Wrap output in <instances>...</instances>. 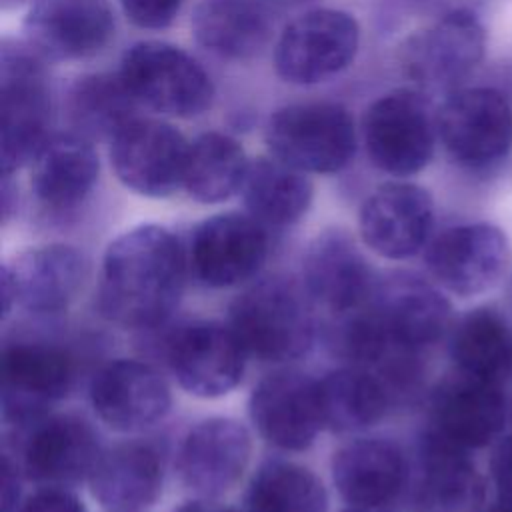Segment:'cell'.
<instances>
[{"label": "cell", "instance_id": "cell-1", "mask_svg": "<svg viewBox=\"0 0 512 512\" xmlns=\"http://www.w3.org/2000/svg\"><path fill=\"white\" fill-rule=\"evenodd\" d=\"M188 274L178 236L160 224H138L112 238L102 254L96 310L120 328H156L178 308Z\"/></svg>", "mask_w": 512, "mask_h": 512}, {"label": "cell", "instance_id": "cell-2", "mask_svg": "<svg viewBox=\"0 0 512 512\" xmlns=\"http://www.w3.org/2000/svg\"><path fill=\"white\" fill-rule=\"evenodd\" d=\"M316 304L304 284L274 274L250 284L230 304L228 324L248 356L286 364L308 354L316 338Z\"/></svg>", "mask_w": 512, "mask_h": 512}, {"label": "cell", "instance_id": "cell-3", "mask_svg": "<svg viewBox=\"0 0 512 512\" xmlns=\"http://www.w3.org/2000/svg\"><path fill=\"white\" fill-rule=\"evenodd\" d=\"M44 58L26 42H0V164L16 174L52 136L54 100Z\"/></svg>", "mask_w": 512, "mask_h": 512}, {"label": "cell", "instance_id": "cell-4", "mask_svg": "<svg viewBox=\"0 0 512 512\" xmlns=\"http://www.w3.org/2000/svg\"><path fill=\"white\" fill-rule=\"evenodd\" d=\"M270 154L306 174H336L356 154L358 136L350 110L338 102L312 100L276 108L264 126Z\"/></svg>", "mask_w": 512, "mask_h": 512}, {"label": "cell", "instance_id": "cell-5", "mask_svg": "<svg viewBox=\"0 0 512 512\" xmlns=\"http://www.w3.org/2000/svg\"><path fill=\"white\" fill-rule=\"evenodd\" d=\"M436 132L454 164L484 174L512 150V102L494 86H462L444 96Z\"/></svg>", "mask_w": 512, "mask_h": 512}, {"label": "cell", "instance_id": "cell-6", "mask_svg": "<svg viewBox=\"0 0 512 512\" xmlns=\"http://www.w3.org/2000/svg\"><path fill=\"white\" fill-rule=\"evenodd\" d=\"M118 74L138 104L166 116L194 118L214 102L210 74L196 58L170 42L132 44L122 54Z\"/></svg>", "mask_w": 512, "mask_h": 512}, {"label": "cell", "instance_id": "cell-7", "mask_svg": "<svg viewBox=\"0 0 512 512\" xmlns=\"http://www.w3.org/2000/svg\"><path fill=\"white\" fill-rule=\"evenodd\" d=\"M486 52V28L472 6L436 16L400 46L404 74L424 94L448 96L480 66Z\"/></svg>", "mask_w": 512, "mask_h": 512}, {"label": "cell", "instance_id": "cell-8", "mask_svg": "<svg viewBox=\"0 0 512 512\" xmlns=\"http://www.w3.org/2000/svg\"><path fill=\"white\" fill-rule=\"evenodd\" d=\"M426 94L398 88L372 100L362 114L368 160L384 174L406 178L428 166L436 144V116Z\"/></svg>", "mask_w": 512, "mask_h": 512}, {"label": "cell", "instance_id": "cell-9", "mask_svg": "<svg viewBox=\"0 0 512 512\" xmlns=\"http://www.w3.org/2000/svg\"><path fill=\"white\" fill-rule=\"evenodd\" d=\"M360 48L358 20L338 8H312L286 24L274 46L276 74L296 86L320 84L346 70Z\"/></svg>", "mask_w": 512, "mask_h": 512}, {"label": "cell", "instance_id": "cell-10", "mask_svg": "<svg viewBox=\"0 0 512 512\" xmlns=\"http://www.w3.org/2000/svg\"><path fill=\"white\" fill-rule=\"evenodd\" d=\"M76 382V360L68 348L18 338L2 348V422L22 430L66 398Z\"/></svg>", "mask_w": 512, "mask_h": 512}, {"label": "cell", "instance_id": "cell-11", "mask_svg": "<svg viewBox=\"0 0 512 512\" xmlns=\"http://www.w3.org/2000/svg\"><path fill=\"white\" fill-rule=\"evenodd\" d=\"M90 276L86 254L70 244H42L22 250L2 264V318L14 306L50 316L70 308Z\"/></svg>", "mask_w": 512, "mask_h": 512}, {"label": "cell", "instance_id": "cell-12", "mask_svg": "<svg viewBox=\"0 0 512 512\" xmlns=\"http://www.w3.org/2000/svg\"><path fill=\"white\" fill-rule=\"evenodd\" d=\"M248 352L230 324L190 320L164 340V360L178 386L196 398H220L232 392L246 370Z\"/></svg>", "mask_w": 512, "mask_h": 512}, {"label": "cell", "instance_id": "cell-13", "mask_svg": "<svg viewBox=\"0 0 512 512\" xmlns=\"http://www.w3.org/2000/svg\"><path fill=\"white\" fill-rule=\"evenodd\" d=\"M366 306L394 350L426 354L452 330L448 298L414 272L378 274Z\"/></svg>", "mask_w": 512, "mask_h": 512}, {"label": "cell", "instance_id": "cell-14", "mask_svg": "<svg viewBox=\"0 0 512 512\" xmlns=\"http://www.w3.org/2000/svg\"><path fill=\"white\" fill-rule=\"evenodd\" d=\"M190 142L164 120L134 116L110 138V164L128 190L166 198L184 182Z\"/></svg>", "mask_w": 512, "mask_h": 512}, {"label": "cell", "instance_id": "cell-15", "mask_svg": "<svg viewBox=\"0 0 512 512\" xmlns=\"http://www.w3.org/2000/svg\"><path fill=\"white\" fill-rule=\"evenodd\" d=\"M18 434L16 462L40 486H76L90 478L102 452L94 426L78 414H44Z\"/></svg>", "mask_w": 512, "mask_h": 512}, {"label": "cell", "instance_id": "cell-16", "mask_svg": "<svg viewBox=\"0 0 512 512\" xmlns=\"http://www.w3.org/2000/svg\"><path fill=\"white\" fill-rule=\"evenodd\" d=\"M268 244V228L248 212H220L194 226L186 246L188 270L206 288H232L262 268Z\"/></svg>", "mask_w": 512, "mask_h": 512}, {"label": "cell", "instance_id": "cell-17", "mask_svg": "<svg viewBox=\"0 0 512 512\" xmlns=\"http://www.w3.org/2000/svg\"><path fill=\"white\" fill-rule=\"evenodd\" d=\"M424 262L438 286L468 298L498 284L510 264V244L490 222L454 224L428 242Z\"/></svg>", "mask_w": 512, "mask_h": 512}, {"label": "cell", "instance_id": "cell-18", "mask_svg": "<svg viewBox=\"0 0 512 512\" xmlns=\"http://www.w3.org/2000/svg\"><path fill=\"white\" fill-rule=\"evenodd\" d=\"M508 404L500 384L454 372L430 394L426 434L470 452L488 446L504 428Z\"/></svg>", "mask_w": 512, "mask_h": 512}, {"label": "cell", "instance_id": "cell-19", "mask_svg": "<svg viewBox=\"0 0 512 512\" xmlns=\"http://www.w3.org/2000/svg\"><path fill=\"white\" fill-rule=\"evenodd\" d=\"M248 414L268 444L304 452L324 430L318 380L296 368L274 370L252 388Z\"/></svg>", "mask_w": 512, "mask_h": 512}, {"label": "cell", "instance_id": "cell-20", "mask_svg": "<svg viewBox=\"0 0 512 512\" xmlns=\"http://www.w3.org/2000/svg\"><path fill=\"white\" fill-rule=\"evenodd\" d=\"M110 0H30L24 40L52 62L88 60L114 38Z\"/></svg>", "mask_w": 512, "mask_h": 512}, {"label": "cell", "instance_id": "cell-21", "mask_svg": "<svg viewBox=\"0 0 512 512\" xmlns=\"http://www.w3.org/2000/svg\"><path fill=\"white\" fill-rule=\"evenodd\" d=\"M434 226V200L414 182L392 180L374 188L360 206L362 244L380 258L406 260L428 246Z\"/></svg>", "mask_w": 512, "mask_h": 512}, {"label": "cell", "instance_id": "cell-22", "mask_svg": "<svg viewBox=\"0 0 512 512\" xmlns=\"http://www.w3.org/2000/svg\"><path fill=\"white\" fill-rule=\"evenodd\" d=\"M376 280L378 272L344 228H326L304 248L300 282L312 302L334 316L360 308Z\"/></svg>", "mask_w": 512, "mask_h": 512}, {"label": "cell", "instance_id": "cell-23", "mask_svg": "<svg viewBox=\"0 0 512 512\" xmlns=\"http://www.w3.org/2000/svg\"><path fill=\"white\" fill-rule=\"evenodd\" d=\"M252 458L248 428L228 416L196 422L178 448L180 482L200 498H218L244 476Z\"/></svg>", "mask_w": 512, "mask_h": 512}, {"label": "cell", "instance_id": "cell-24", "mask_svg": "<svg viewBox=\"0 0 512 512\" xmlns=\"http://www.w3.org/2000/svg\"><path fill=\"white\" fill-rule=\"evenodd\" d=\"M90 406L100 422L116 432H142L170 412L166 378L148 362L118 358L104 364L90 382Z\"/></svg>", "mask_w": 512, "mask_h": 512}, {"label": "cell", "instance_id": "cell-25", "mask_svg": "<svg viewBox=\"0 0 512 512\" xmlns=\"http://www.w3.org/2000/svg\"><path fill=\"white\" fill-rule=\"evenodd\" d=\"M332 482L350 508L388 512L410 484L404 450L388 438H354L332 456Z\"/></svg>", "mask_w": 512, "mask_h": 512}, {"label": "cell", "instance_id": "cell-26", "mask_svg": "<svg viewBox=\"0 0 512 512\" xmlns=\"http://www.w3.org/2000/svg\"><path fill=\"white\" fill-rule=\"evenodd\" d=\"M30 164V192L50 216L76 212L92 194L100 174L92 140L72 130L52 134Z\"/></svg>", "mask_w": 512, "mask_h": 512}, {"label": "cell", "instance_id": "cell-27", "mask_svg": "<svg viewBox=\"0 0 512 512\" xmlns=\"http://www.w3.org/2000/svg\"><path fill=\"white\" fill-rule=\"evenodd\" d=\"M88 484L92 498L104 510L140 512L152 506L162 494V458L148 442H116L102 448Z\"/></svg>", "mask_w": 512, "mask_h": 512}, {"label": "cell", "instance_id": "cell-28", "mask_svg": "<svg viewBox=\"0 0 512 512\" xmlns=\"http://www.w3.org/2000/svg\"><path fill=\"white\" fill-rule=\"evenodd\" d=\"M486 484L468 452L424 434L412 488L414 512H484Z\"/></svg>", "mask_w": 512, "mask_h": 512}, {"label": "cell", "instance_id": "cell-29", "mask_svg": "<svg viewBox=\"0 0 512 512\" xmlns=\"http://www.w3.org/2000/svg\"><path fill=\"white\" fill-rule=\"evenodd\" d=\"M274 20L258 0H200L190 28L208 52L226 60H248L266 48Z\"/></svg>", "mask_w": 512, "mask_h": 512}, {"label": "cell", "instance_id": "cell-30", "mask_svg": "<svg viewBox=\"0 0 512 512\" xmlns=\"http://www.w3.org/2000/svg\"><path fill=\"white\" fill-rule=\"evenodd\" d=\"M324 428L334 434L360 432L380 422L394 400L384 380L364 366L344 364L318 380Z\"/></svg>", "mask_w": 512, "mask_h": 512}, {"label": "cell", "instance_id": "cell-31", "mask_svg": "<svg viewBox=\"0 0 512 512\" xmlns=\"http://www.w3.org/2000/svg\"><path fill=\"white\" fill-rule=\"evenodd\" d=\"M450 356L458 372L502 386L512 376V320L494 306L472 308L452 326Z\"/></svg>", "mask_w": 512, "mask_h": 512}, {"label": "cell", "instance_id": "cell-32", "mask_svg": "<svg viewBox=\"0 0 512 512\" xmlns=\"http://www.w3.org/2000/svg\"><path fill=\"white\" fill-rule=\"evenodd\" d=\"M240 192L246 212L266 228H286L300 222L314 198V186L306 172L274 156L250 160Z\"/></svg>", "mask_w": 512, "mask_h": 512}, {"label": "cell", "instance_id": "cell-33", "mask_svg": "<svg viewBox=\"0 0 512 512\" xmlns=\"http://www.w3.org/2000/svg\"><path fill=\"white\" fill-rule=\"evenodd\" d=\"M136 106V98L118 72L82 74L68 84L64 94V116L72 132L88 140H110L136 116Z\"/></svg>", "mask_w": 512, "mask_h": 512}, {"label": "cell", "instance_id": "cell-34", "mask_svg": "<svg viewBox=\"0 0 512 512\" xmlns=\"http://www.w3.org/2000/svg\"><path fill=\"white\" fill-rule=\"evenodd\" d=\"M248 166L244 148L232 136L204 132L190 142L182 188L200 204H220L242 190Z\"/></svg>", "mask_w": 512, "mask_h": 512}, {"label": "cell", "instance_id": "cell-35", "mask_svg": "<svg viewBox=\"0 0 512 512\" xmlns=\"http://www.w3.org/2000/svg\"><path fill=\"white\" fill-rule=\"evenodd\" d=\"M246 512H328V492L306 466L268 460L246 490Z\"/></svg>", "mask_w": 512, "mask_h": 512}, {"label": "cell", "instance_id": "cell-36", "mask_svg": "<svg viewBox=\"0 0 512 512\" xmlns=\"http://www.w3.org/2000/svg\"><path fill=\"white\" fill-rule=\"evenodd\" d=\"M186 0H120L128 20L144 30L168 28Z\"/></svg>", "mask_w": 512, "mask_h": 512}, {"label": "cell", "instance_id": "cell-37", "mask_svg": "<svg viewBox=\"0 0 512 512\" xmlns=\"http://www.w3.org/2000/svg\"><path fill=\"white\" fill-rule=\"evenodd\" d=\"M16 512H86V506L68 488L40 486L20 502Z\"/></svg>", "mask_w": 512, "mask_h": 512}, {"label": "cell", "instance_id": "cell-38", "mask_svg": "<svg viewBox=\"0 0 512 512\" xmlns=\"http://www.w3.org/2000/svg\"><path fill=\"white\" fill-rule=\"evenodd\" d=\"M492 478L498 498L512 500V432L494 450Z\"/></svg>", "mask_w": 512, "mask_h": 512}, {"label": "cell", "instance_id": "cell-39", "mask_svg": "<svg viewBox=\"0 0 512 512\" xmlns=\"http://www.w3.org/2000/svg\"><path fill=\"white\" fill-rule=\"evenodd\" d=\"M22 470L4 450L2 454V512H16L20 506V482H22Z\"/></svg>", "mask_w": 512, "mask_h": 512}, {"label": "cell", "instance_id": "cell-40", "mask_svg": "<svg viewBox=\"0 0 512 512\" xmlns=\"http://www.w3.org/2000/svg\"><path fill=\"white\" fill-rule=\"evenodd\" d=\"M18 210V186L12 174H2V222L6 224Z\"/></svg>", "mask_w": 512, "mask_h": 512}, {"label": "cell", "instance_id": "cell-41", "mask_svg": "<svg viewBox=\"0 0 512 512\" xmlns=\"http://www.w3.org/2000/svg\"><path fill=\"white\" fill-rule=\"evenodd\" d=\"M174 512H236L224 504H218L214 498H192L182 502Z\"/></svg>", "mask_w": 512, "mask_h": 512}, {"label": "cell", "instance_id": "cell-42", "mask_svg": "<svg viewBox=\"0 0 512 512\" xmlns=\"http://www.w3.org/2000/svg\"><path fill=\"white\" fill-rule=\"evenodd\" d=\"M260 4H264L276 18L286 14V12H292V10H298L314 0H258Z\"/></svg>", "mask_w": 512, "mask_h": 512}, {"label": "cell", "instance_id": "cell-43", "mask_svg": "<svg viewBox=\"0 0 512 512\" xmlns=\"http://www.w3.org/2000/svg\"><path fill=\"white\" fill-rule=\"evenodd\" d=\"M484 512H512V500H504V498H498L488 510Z\"/></svg>", "mask_w": 512, "mask_h": 512}, {"label": "cell", "instance_id": "cell-44", "mask_svg": "<svg viewBox=\"0 0 512 512\" xmlns=\"http://www.w3.org/2000/svg\"><path fill=\"white\" fill-rule=\"evenodd\" d=\"M26 2H30V0H0L2 10H16V8H20L22 4H26Z\"/></svg>", "mask_w": 512, "mask_h": 512}, {"label": "cell", "instance_id": "cell-45", "mask_svg": "<svg viewBox=\"0 0 512 512\" xmlns=\"http://www.w3.org/2000/svg\"><path fill=\"white\" fill-rule=\"evenodd\" d=\"M344 512H370V510H360V508H350L348 506V510H344Z\"/></svg>", "mask_w": 512, "mask_h": 512}, {"label": "cell", "instance_id": "cell-46", "mask_svg": "<svg viewBox=\"0 0 512 512\" xmlns=\"http://www.w3.org/2000/svg\"><path fill=\"white\" fill-rule=\"evenodd\" d=\"M508 414H510V422H512V402H510V408H508Z\"/></svg>", "mask_w": 512, "mask_h": 512}, {"label": "cell", "instance_id": "cell-47", "mask_svg": "<svg viewBox=\"0 0 512 512\" xmlns=\"http://www.w3.org/2000/svg\"><path fill=\"white\" fill-rule=\"evenodd\" d=\"M508 292H510V300H512V280H510V290Z\"/></svg>", "mask_w": 512, "mask_h": 512}]
</instances>
